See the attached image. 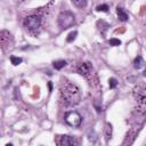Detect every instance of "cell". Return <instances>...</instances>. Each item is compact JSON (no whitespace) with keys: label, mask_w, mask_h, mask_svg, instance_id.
<instances>
[{"label":"cell","mask_w":146,"mask_h":146,"mask_svg":"<svg viewBox=\"0 0 146 146\" xmlns=\"http://www.w3.org/2000/svg\"><path fill=\"white\" fill-rule=\"evenodd\" d=\"M57 22H58V25H59L60 29L66 30V29L71 27L75 23V17L71 11H66L65 10V11H62L58 15Z\"/></svg>","instance_id":"3957f363"},{"label":"cell","mask_w":146,"mask_h":146,"mask_svg":"<svg viewBox=\"0 0 146 146\" xmlns=\"http://www.w3.org/2000/svg\"><path fill=\"white\" fill-rule=\"evenodd\" d=\"M110 44L111 46H114V47L120 46L121 44V40L120 39H116V38H112V39H110Z\"/></svg>","instance_id":"ffe728a7"},{"label":"cell","mask_w":146,"mask_h":146,"mask_svg":"<svg viewBox=\"0 0 146 146\" xmlns=\"http://www.w3.org/2000/svg\"><path fill=\"white\" fill-rule=\"evenodd\" d=\"M66 64H67L66 60H64V59H58V60H55V62L52 63V66H54L55 70H62Z\"/></svg>","instance_id":"5bb4252c"},{"label":"cell","mask_w":146,"mask_h":146,"mask_svg":"<svg viewBox=\"0 0 146 146\" xmlns=\"http://www.w3.org/2000/svg\"><path fill=\"white\" fill-rule=\"evenodd\" d=\"M10 62L14 66H17L23 62V59L21 57H17V56H10Z\"/></svg>","instance_id":"2e32d148"},{"label":"cell","mask_w":146,"mask_h":146,"mask_svg":"<svg viewBox=\"0 0 146 146\" xmlns=\"http://www.w3.org/2000/svg\"><path fill=\"white\" fill-rule=\"evenodd\" d=\"M116 86H117V80L115 78H110V80H108V87H110V89H114Z\"/></svg>","instance_id":"ac0fdd59"},{"label":"cell","mask_w":146,"mask_h":146,"mask_svg":"<svg viewBox=\"0 0 146 146\" xmlns=\"http://www.w3.org/2000/svg\"><path fill=\"white\" fill-rule=\"evenodd\" d=\"M132 94H133V97L136 99L140 98V97H145L146 96V83H138V84H136L133 90H132Z\"/></svg>","instance_id":"ba28073f"},{"label":"cell","mask_w":146,"mask_h":146,"mask_svg":"<svg viewBox=\"0 0 146 146\" xmlns=\"http://www.w3.org/2000/svg\"><path fill=\"white\" fill-rule=\"evenodd\" d=\"M60 95L66 106L76 105L81 100V90L75 83L72 82L66 81L60 86Z\"/></svg>","instance_id":"6da1fadb"},{"label":"cell","mask_w":146,"mask_h":146,"mask_svg":"<svg viewBox=\"0 0 146 146\" xmlns=\"http://www.w3.org/2000/svg\"><path fill=\"white\" fill-rule=\"evenodd\" d=\"M9 39H10V34L8 31L6 30H2L0 32V42H1V46L2 48L5 49L7 46H9Z\"/></svg>","instance_id":"9c48e42d"},{"label":"cell","mask_w":146,"mask_h":146,"mask_svg":"<svg viewBox=\"0 0 146 146\" xmlns=\"http://www.w3.org/2000/svg\"><path fill=\"white\" fill-rule=\"evenodd\" d=\"M24 26L30 31H36L41 25V18L38 15H30L24 18Z\"/></svg>","instance_id":"277c9868"},{"label":"cell","mask_w":146,"mask_h":146,"mask_svg":"<svg viewBox=\"0 0 146 146\" xmlns=\"http://www.w3.org/2000/svg\"><path fill=\"white\" fill-rule=\"evenodd\" d=\"M55 143L58 146H74L79 144L75 137H72L68 135H57L55 137Z\"/></svg>","instance_id":"5b68a950"},{"label":"cell","mask_w":146,"mask_h":146,"mask_svg":"<svg viewBox=\"0 0 146 146\" xmlns=\"http://www.w3.org/2000/svg\"><path fill=\"white\" fill-rule=\"evenodd\" d=\"M144 65H145V62H144V59H143L140 56H137V57L135 58V60H133V66H135V68L139 70V68L144 67Z\"/></svg>","instance_id":"4fadbf2b"},{"label":"cell","mask_w":146,"mask_h":146,"mask_svg":"<svg viewBox=\"0 0 146 146\" xmlns=\"http://www.w3.org/2000/svg\"><path fill=\"white\" fill-rule=\"evenodd\" d=\"M97 27H98V30L102 32V34H103V35H105V33H106L107 29L110 27V25H108L105 21L100 19V21H98V22H97Z\"/></svg>","instance_id":"8fae6325"},{"label":"cell","mask_w":146,"mask_h":146,"mask_svg":"<svg viewBox=\"0 0 146 146\" xmlns=\"http://www.w3.org/2000/svg\"><path fill=\"white\" fill-rule=\"evenodd\" d=\"M73 2V5L78 8H86L87 5H88V0H71Z\"/></svg>","instance_id":"9a60e30c"},{"label":"cell","mask_w":146,"mask_h":146,"mask_svg":"<svg viewBox=\"0 0 146 146\" xmlns=\"http://www.w3.org/2000/svg\"><path fill=\"white\" fill-rule=\"evenodd\" d=\"M104 135H105V138L106 140L108 141L111 138H112V124L111 123H105V128H104Z\"/></svg>","instance_id":"7c38bea8"},{"label":"cell","mask_w":146,"mask_h":146,"mask_svg":"<svg viewBox=\"0 0 146 146\" xmlns=\"http://www.w3.org/2000/svg\"><path fill=\"white\" fill-rule=\"evenodd\" d=\"M64 119H65L66 123L70 124L71 127H79L81 124V121H82L81 115L76 111H68V112H66Z\"/></svg>","instance_id":"8992f818"},{"label":"cell","mask_w":146,"mask_h":146,"mask_svg":"<svg viewBox=\"0 0 146 146\" xmlns=\"http://www.w3.org/2000/svg\"><path fill=\"white\" fill-rule=\"evenodd\" d=\"M76 35H78V32H76V31L71 32V33L67 35L66 41H67V42H72V41H74V40H75V38H76Z\"/></svg>","instance_id":"e0dca14e"},{"label":"cell","mask_w":146,"mask_h":146,"mask_svg":"<svg viewBox=\"0 0 146 146\" xmlns=\"http://www.w3.org/2000/svg\"><path fill=\"white\" fill-rule=\"evenodd\" d=\"M116 14H117L119 21H121V22H127V21L129 19V15H128L121 7H117V8H116Z\"/></svg>","instance_id":"30bf717a"},{"label":"cell","mask_w":146,"mask_h":146,"mask_svg":"<svg viewBox=\"0 0 146 146\" xmlns=\"http://www.w3.org/2000/svg\"><path fill=\"white\" fill-rule=\"evenodd\" d=\"M96 10H97V11L106 13V11H108V6H107V5H105V3L99 5V6H97V7H96Z\"/></svg>","instance_id":"d6986e66"},{"label":"cell","mask_w":146,"mask_h":146,"mask_svg":"<svg viewBox=\"0 0 146 146\" xmlns=\"http://www.w3.org/2000/svg\"><path fill=\"white\" fill-rule=\"evenodd\" d=\"M76 71L80 75L84 76L88 81H89V84L92 86V87H98L99 83H98V76L92 67V65L89 63V62H83V63H80L78 66H76Z\"/></svg>","instance_id":"7a4b0ae2"},{"label":"cell","mask_w":146,"mask_h":146,"mask_svg":"<svg viewBox=\"0 0 146 146\" xmlns=\"http://www.w3.org/2000/svg\"><path fill=\"white\" fill-rule=\"evenodd\" d=\"M135 113L137 114V116H141L146 114V96L136 99Z\"/></svg>","instance_id":"52a82bcc"},{"label":"cell","mask_w":146,"mask_h":146,"mask_svg":"<svg viewBox=\"0 0 146 146\" xmlns=\"http://www.w3.org/2000/svg\"><path fill=\"white\" fill-rule=\"evenodd\" d=\"M144 76H146V70L144 71Z\"/></svg>","instance_id":"44dd1931"}]
</instances>
